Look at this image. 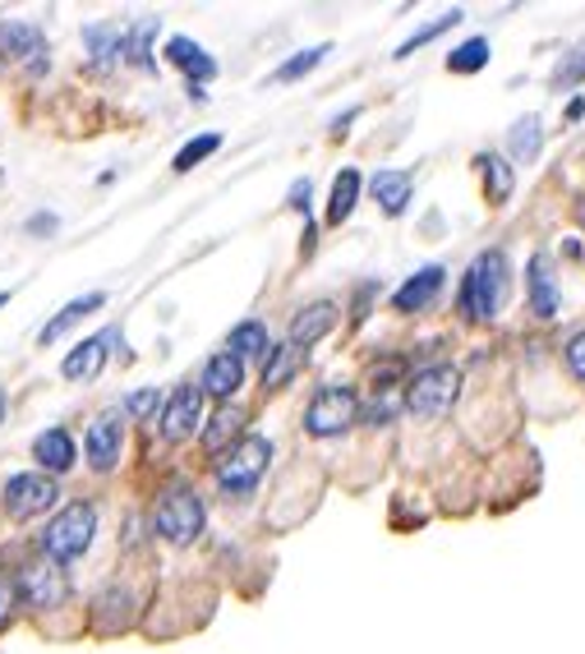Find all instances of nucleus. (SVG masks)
Segmentation results:
<instances>
[{"instance_id":"c756f323","label":"nucleus","mask_w":585,"mask_h":654,"mask_svg":"<svg viewBox=\"0 0 585 654\" xmlns=\"http://www.w3.org/2000/svg\"><path fill=\"white\" fill-rule=\"evenodd\" d=\"M217 148H221V139H217V135H203V139H189V143H185L181 152H175V162H171V167H175V171H194V167L203 162V157H213Z\"/></svg>"},{"instance_id":"20e7f679","label":"nucleus","mask_w":585,"mask_h":654,"mask_svg":"<svg viewBox=\"0 0 585 654\" xmlns=\"http://www.w3.org/2000/svg\"><path fill=\"white\" fill-rule=\"evenodd\" d=\"M462 397V374L452 364H434V369H420L411 378V392H405V410L420 415V420H438L447 415Z\"/></svg>"},{"instance_id":"4468645a","label":"nucleus","mask_w":585,"mask_h":654,"mask_svg":"<svg viewBox=\"0 0 585 654\" xmlns=\"http://www.w3.org/2000/svg\"><path fill=\"white\" fill-rule=\"evenodd\" d=\"M526 286H530V309H535V319H557V281H553V264L544 254L530 258Z\"/></svg>"},{"instance_id":"aec40b11","label":"nucleus","mask_w":585,"mask_h":654,"mask_svg":"<svg viewBox=\"0 0 585 654\" xmlns=\"http://www.w3.org/2000/svg\"><path fill=\"white\" fill-rule=\"evenodd\" d=\"M101 304H107V296H101V291H93V296H84V300H69L61 313H56V319H51L42 332H37V342L42 346H51V342H61V336L74 328V323H79L84 319V313H93V309H101Z\"/></svg>"},{"instance_id":"39448f33","label":"nucleus","mask_w":585,"mask_h":654,"mask_svg":"<svg viewBox=\"0 0 585 654\" xmlns=\"http://www.w3.org/2000/svg\"><path fill=\"white\" fill-rule=\"evenodd\" d=\"M355 420H360V397H355L350 387H318V397L310 401V410H304V429H310L314 438H337L346 433Z\"/></svg>"},{"instance_id":"c85d7f7f","label":"nucleus","mask_w":585,"mask_h":654,"mask_svg":"<svg viewBox=\"0 0 585 654\" xmlns=\"http://www.w3.org/2000/svg\"><path fill=\"white\" fill-rule=\"evenodd\" d=\"M456 23H462V10H447L443 19H434V23H429V29H420L415 37H405V42L397 46V61H405V56H411V51H415V46H424V42H434L438 33H447V29H456Z\"/></svg>"},{"instance_id":"cd10ccee","label":"nucleus","mask_w":585,"mask_h":654,"mask_svg":"<svg viewBox=\"0 0 585 654\" xmlns=\"http://www.w3.org/2000/svg\"><path fill=\"white\" fill-rule=\"evenodd\" d=\"M327 51H333V46H310V51H295V56L286 61V65H277V74H272V84H295V78H304V74H310V69H318L323 65V56H327Z\"/></svg>"},{"instance_id":"6ab92c4d","label":"nucleus","mask_w":585,"mask_h":654,"mask_svg":"<svg viewBox=\"0 0 585 654\" xmlns=\"http://www.w3.org/2000/svg\"><path fill=\"white\" fill-rule=\"evenodd\" d=\"M166 56H171V65H181L189 78H198V84L217 74V61H213L198 42H189V37H171V42H166Z\"/></svg>"},{"instance_id":"9d476101","label":"nucleus","mask_w":585,"mask_h":654,"mask_svg":"<svg viewBox=\"0 0 585 654\" xmlns=\"http://www.w3.org/2000/svg\"><path fill=\"white\" fill-rule=\"evenodd\" d=\"M19 594L29 599L33 609H61L65 604V577L56 567H46V562H33V567H23V577H19Z\"/></svg>"},{"instance_id":"2eb2a0df","label":"nucleus","mask_w":585,"mask_h":654,"mask_svg":"<svg viewBox=\"0 0 585 654\" xmlns=\"http://www.w3.org/2000/svg\"><path fill=\"white\" fill-rule=\"evenodd\" d=\"M240 383H245V364L231 355V351H221V355H213L208 360V369H203V392H208V397H236L240 392Z\"/></svg>"},{"instance_id":"f704fd0d","label":"nucleus","mask_w":585,"mask_h":654,"mask_svg":"<svg viewBox=\"0 0 585 654\" xmlns=\"http://www.w3.org/2000/svg\"><path fill=\"white\" fill-rule=\"evenodd\" d=\"M567 369L585 383V332H576L572 342H567Z\"/></svg>"},{"instance_id":"473e14b6","label":"nucleus","mask_w":585,"mask_h":654,"mask_svg":"<svg viewBox=\"0 0 585 654\" xmlns=\"http://www.w3.org/2000/svg\"><path fill=\"white\" fill-rule=\"evenodd\" d=\"M19 581H10V577H0V626H10V618H14V604H19Z\"/></svg>"},{"instance_id":"412c9836","label":"nucleus","mask_w":585,"mask_h":654,"mask_svg":"<svg viewBox=\"0 0 585 654\" xmlns=\"http://www.w3.org/2000/svg\"><path fill=\"white\" fill-rule=\"evenodd\" d=\"M240 429H245V410H240V406H221V410L213 415V429L203 433V448H208L213 457H217V452L226 457V452H231V442L240 438Z\"/></svg>"},{"instance_id":"ea45409f","label":"nucleus","mask_w":585,"mask_h":654,"mask_svg":"<svg viewBox=\"0 0 585 654\" xmlns=\"http://www.w3.org/2000/svg\"><path fill=\"white\" fill-rule=\"evenodd\" d=\"M0 304H10V291H0Z\"/></svg>"},{"instance_id":"f03ea898","label":"nucleus","mask_w":585,"mask_h":654,"mask_svg":"<svg viewBox=\"0 0 585 654\" xmlns=\"http://www.w3.org/2000/svg\"><path fill=\"white\" fill-rule=\"evenodd\" d=\"M268 461H272V442H268L263 433H245L236 448L217 461V484H221V493H231V498H249V493L259 489Z\"/></svg>"},{"instance_id":"f8f14e48","label":"nucleus","mask_w":585,"mask_h":654,"mask_svg":"<svg viewBox=\"0 0 585 654\" xmlns=\"http://www.w3.org/2000/svg\"><path fill=\"white\" fill-rule=\"evenodd\" d=\"M337 328V304L333 300H318V304H310V309H300L295 319H291V346L300 351V346H314V342H323L327 332Z\"/></svg>"},{"instance_id":"6e6552de","label":"nucleus","mask_w":585,"mask_h":654,"mask_svg":"<svg viewBox=\"0 0 585 654\" xmlns=\"http://www.w3.org/2000/svg\"><path fill=\"white\" fill-rule=\"evenodd\" d=\"M84 452H88V465L93 470H116L120 465V452H124V425H120V410H101L88 438H84Z\"/></svg>"},{"instance_id":"a878e982","label":"nucleus","mask_w":585,"mask_h":654,"mask_svg":"<svg viewBox=\"0 0 585 654\" xmlns=\"http://www.w3.org/2000/svg\"><path fill=\"white\" fill-rule=\"evenodd\" d=\"M489 65V37H470V42H462L447 56V69L452 74H479Z\"/></svg>"},{"instance_id":"2f4dec72","label":"nucleus","mask_w":585,"mask_h":654,"mask_svg":"<svg viewBox=\"0 0 585 654\" xmlns=\"http://www.w3.org/2000/svg\"><path fill=\"white\" fill-rule=\"evenodd\" d=\"M397 410H401L397 387H388V392H373V401H369V410H365V420H369V425H388Z\"/></svg>"},{"instance_id":"4be33fe9","label":"nucleus","mask_w":585,"mask_h":654,"mask_svg":"<svg viewBox=\"0 0 585 654\" xmlns=\"http://www.w3.org/2000/svg\"><path fill=\"white\" fill-rule=\"evenodd\" d=\"M226 351H231L240 364H245V360H253V355H268V351H272V342H268V323L249 319V323L231 328V342H226Z\"/></svg>"},{"instance_id":"7c9ffc66","label":"nucleus","mask_w":585,"mask_h":654,"mask_svg":"<svg viewBox=\"0 0 585 654\" xmlns=\"http://www.w3.org/2000/svg\"><path fill=\"white\" fill-rule=\"evenodd\" d=\"M581 78H585V42L576 51H567V56L557 61V69H553V84L557 88H572V84H581Z\"/></svg>"},{"instance_id":"0eeeda50","label":"nucleus","mask_w":585,"mask_h":654,"mask_svg":"<svg viewBox=\"0 0 585 654\" xmlns=\"http://www.w3.org/2000/svg\"><path fill=\"white\" fill-rule=\"evenodd\" d=\"M56 498H61V489H56L51 475H10V484H6V512L14 521L42 516Z\"/></svg>"},{"instance_id":"b1692460","label":"nucleus","mask_w":585,"mask_h":654,"mask_svg":"<svg viewBox=\"0 0 585 654\" xmlns=\"http://www.w3.org/2000/svg\"><path fill=\"white\" fill-rule=\"evenodd\" d=\"M295 369H300V351L286 342V346H272L268 351V360H263V387L268 392H282L291 378H295Z\"/></svg>"},{"instance_id":"72a5a7b5","label":"nucleus","mask_w":585,"mask_h":654,"mask_svg":"<svg viewBox=\"0 0 585 654\" xmlns=\"http://www.w3.org/2000/svg\"><path fill=\"white\" fill-rule=\"evenodd\" d=\"M124 410L139 415V420H143V415H152V410H158V387H139V392H130V401H124Z\"/></svg>"},{"instance_id":"dca6fc26","label":"nucleus","mask_w":585,"mask_h":654,"mask_svg":"<svg viewBox=\"0 0 585 654\" xmlns=\"http://www.w3.org/2000/svg\"><path fill=\"white\" fill-rule=\"evenodd\" d=\"M107 342H111V332H101V336H88V342H79L69 355H65V364H61V374L69 378V383H79V378H97V369L107 364Z\"/></svg>"},{"instance_id":"5701e85b","label":"nucleus","mask_w":585,"mask_h":654,"mask_svg":"<svg viewBox=\"0 0 585 654\" xmlns=\"http://www.w3.org/2000/svg\"><path fill=\"white\" fill-rule=\"evenodd\" d=\"M355 203H360V171H342L333 180V199H327V222L342 226L355 213Z\"/></svg>"},{"instance_id":"393cba45","label":"nucleus","mask_w":585,"mask_h":654,"mask_svg":"<svg viewBox=\"0 0 585 654\" xmlns=\"http://www.w3.org/2000/svg\"><path fill=\"white\" fill-rule=\"evenodd\" d=\"M540 139H544L540 116H521V120L512 125V135H507V152H512L517 162H530V157L540 152Z\"/></svg>"},{"instance_id":"f3484780","label":"nucleus","mask_w":585,"mask_h":654,"mask_svg":"<svg viewBox=\"0 0 585 654\" xmlns=\"http://www.w3.org/2000/svg\"><path fill=\"white\" fill-rule=\"evenodd\" d=\"M33 457L42 461V470H51V475H65L79 452H74V438L65 429H46L33 438Z\"/></svg>"},{"instance_id":"4c0bfd02","label":"nucleus","mask_w":585,"mask_h":654,"mask_svg":"<svg viewBox=\"0 0 585 654\" xmlns=\"http://www.w3.org/2000/svg\"><path fill=\"white\" fill-rule=\"evenodd\" d=\"M576 116H585V97H576L572 107H567V120H576Z\"/></svg>"},{"instance_id":"f257e3e1","label":"nucleus","mask_w":585,"mask_h":654,"mask_svg":"<svg viewBox=\"0 0 585 654\" xmlns=\"http://www.w3.org/2000/svg\"><path fill=\"white\" fill-rule=\"evenodd\" d=\"M507 286H512V264H507V254L485 249L462 281V313L470 323H489L507 300Z\"/></svg>"},{"instance_id":"423d86ee","label":"nucleus","mask_w":585,"mask_h":654,"mask_svg":"<svg viewBox=\"0 0 585 654\" xmlns=\"http://www.w3.org/2000/svg\"><path fill=\"white\" fill-rule=\"evenodd\" d=\"M203 498L194 489H175L158 503V516H152V526H158L171 544H194L203 535Z\"/></svg>"},{"instance_id":"7ed1b4c3","label":"nucleus","mask_w":585,"mask_h":654,"mask_svg":"<svg viewBox=\"0 0 585 654\" xmlns=\"http://www.w3.org/2000/svg\"><path fill=\"white\" fill-rule=\"evenodd\" d=\"M97 535V512L88 503H69L51 526L42 530V554L51 562H74L88 554V544Z\"/></svg>"},{"instance_id":"bb28decb","label":"nucleus","mask_w":585,"mask_h":654,"mask_svg":"<svg viewBox=\"0 0 585 654\" xmlns=\"http://www.w3.org/2000/svg\"><path fill=\"white\" fill-rule=\"evenodd\" d=\"M479 171H485V190H489V203H507V194H512V167H507L502 157L485 152V157H479Z\"/></svg>"},{"instance_id":"58836bf2","label":"nucleus","mask_w":585,"mask_h":654,"mask_svg":"<svg viewBox=\"0 0 585 654\" xmlns=\"http://www.w3.org/2000/svg\"><path fill=\"white\" fill-rule=\"evenodd\" d=\"M0 420H6V387H0Z\"/></svg>"},{"instance_id":"9b49d317","label":"nucleus","mask_w":585,"mask_h":654,"mask_svg":"<svg viewBox=\"0 0 585 654\" xmlns=\"http://www.w3.org/2000/svg\"><path fill=\"white\" fill-rule=\"evenodd\" d=\"M0 51H6L10 61H23L29 69H42V61H46V42L33 23H0Z\"/></svg>"},{"instance_id":"1a4fd4ad","label":"nucleus","mask_w":585,"mask_h":654,"mask_svg":"<svg viewBox=\"0 0 585 654\" xmlns=\"http://www.w3.org/2000/svg\"><path fill=\"white\" fill-rule=\"evenodd\" d=\"M198 420H203V387L181 383V387L171 392L166 410H162V438L166 442H185L198 429Z\"/></svg>"},{"instance_id":"ddd939ff","label":"nucleus","mask_w":585,"mask_h":654,"mask_svg":"<svg viewBox=\"0 0 585 654\" xmlns=\"http://www.w3.org/2000/svg\"><path fill=\"white\" fill-rule=\"evenodd\" d=\"M443 268L434 264V268H420L411 281H405V286H397V296H392V309L397 313H420L424 304H434V296L443 291Z\"/></svg>"},{"instance_id":"c9c22d12","label":"nucleus","mask_w":585,"mask_h":654,"mask_svg":"<svg viewBox=\"0 0 585 654\" xmlns=\"http://www.w3.org/2000/svg\"><path fill=\"white\" fill-rule=\"evenodd\" d=\"M310 180H295V185H291V207H295V213H310Z\"/></svg>"},{"instance_id":"e433bc0d","label":"nucleus","mask_w":585,"mask_h":654,"mask_svg":"<svg viewBox=\"0 0 585 654\" xmlns=\"http://www.w3.org/2000/svg\"><path fill=\"white\" fill-rule=\"evenodd\" d=\"M29 230H56V217H51V213H37V217L29 222Z\"/></svg>"},{"instance_id":"a211bd4d","label":"nucleus","mask_w":585,"mask_h":654,"mask_svg":"<svg viewBox=\"0 0 585 654\" xmlns=\"http://www.w3.org/2000/svg\"><path fill=\"white\" fill-rule=\"evenodd\" d=\"M369 190H373L378 203H383V213H388V217H401V213H405V203H411L415 180H411V171H378Z\"/></svg>"}]
</instances>
